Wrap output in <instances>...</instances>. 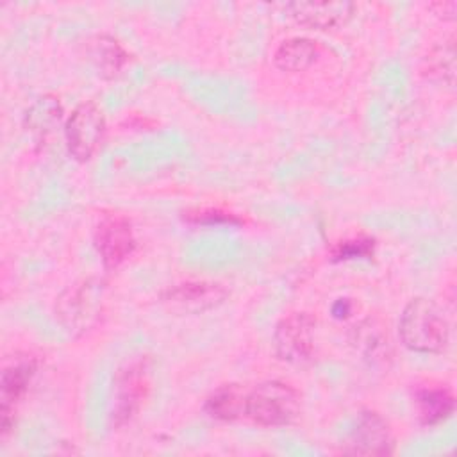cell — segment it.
I'll return each instance as SVG.
<instances>
[{"mask_svg":"<svg viewBox=\"0 0 457 457\" xmlns=\"http://www.w3.org/2000/svg\"><path fill=\"white\" fill-rule=\"evenodd\" d=\"M355 5L350 2H291L286 4L289 16L303 27L328 30L345 25Z\"/></svg>","mask_w":457,"mask_h":457,"instance_id":"8fae6325","label":"cell"},{"mask_svg":"<svg viewBox=\"0 0 457 457\" xmlns=\"http://www.w3.org/2000/svg\"><path fill=\"white\" fill-rule=\"evenodd\" d=\"M104 295L105 282L102 278L89 277L71 284L55 300V320L75 336L89 330L100 318Z\"/></svg>","mask_w":457,"mask_h":457,"instance_id":"7a4b0ae2","label":"cell"},{"mask_svg":"<svg viewBox=\"0 0 457 457\" xmlns=\"http://www.w3.org/2000/svg\"><path fill=\"white\" fill-rule=\"evenodd\" d=\"M425 73L446 86L455 82V39H445L430 50L425 59Z\"/></svg>","mask_w":457,"mask_h":457,"instance_id":"2e32d148","label":"cell"},{"mask_svg":"<svg viewBox=\"0 0 457 457\" xmlns=\"http://www.w3.org/2000/svg\"><path fill=\"white\" fill-rule=\"evenodd\" d=\"M150 389L148 368L145 361L129 364L120 371L114 386V405L112 421L114 425H123L130 421L141 409Z\"/></svg>","mask_w":457,"mask_h":457,"instance_id":"8992f818","label":"cell"},{"mask_svg":"<svg viewBox=\"0 0 457 457\" xmlns=\"http://www.w3.org/2000/svg\"><path fill=\"white\" fill-rule=\"evenodd\" d=\"M186 218L193 223H236L237 221L232 214L221 212L218 209H205V211L187 212Z\"/></svg>","mask_w":457,"mask_h":457,"instance_id":"d6986e66","label":"cell"},{"mask_svg":"<svg viewBox=\"0 0 457 457\" xmlns=\"http://www.w3.org/2000/svg\"><path fill=\"white\" fill-rule=\"evenodd\" d=\"M64 136L70 154L80 161H89L100 148L105 136V118L93 102H84L73 109L64 123Z\"/></svg>","mask_w":457,"mask_h":457,"instance_id":"277c9868","label":"cell"},{"mask_svg":"<svg viewBox=\"0 0 457 457\" xmlns=\"http://www.w3.org/2000/svg\"><path fill=\"white\" fill-rule=\"evenodd\" d=\"M227 295V289L218 282L187 280L162 291L161 302L173 311L198 314L221 305Z\"/></svg>","mask_w":457,"mask_h":457,"instance_id":"ba28073f","label":"cell"},{"mask_svg":"<svg viewBox=\"0 0 457 457\" xmlns=\"http://www.w3.org/2000/svg\"><path fill=\"white\" fill-rule=\"evenodd\" d=\"M36 373V361L30 357L18 359L2 371L0 400H2V432L7 434L14 423L18 402L23 398L32 377Z\"/></svg>","mask_w":457,"mask_h":457,"instance_id":"30bf717a","label":"cell"},{"mask_svg":"<svg viewBox=\"0 0 457 457\" xmlns=\"http://www.w3.org/2000/svg\"><path fill=\"white\" fill-rule=\"evenodd\" d=\"M343 452L352 455H389L393 452L389 425L378 412L362 411Z\"/></svg>","mask_w":457,"mask_h":457,"instance_id":"9c48e42d","label":"cell"},{"mask_svg":"<svg viewBox=\"0 0 457 457\" xmlns=\"http://www.w3.org/2000/svg\"><path fill=\"white\" fill-rule=\"evenodd\" d=\"M246 389L239 384H223L205 400V412L216 420L232 421L245 418Z\"/></svg>","mask_w":457,"mask_h":457,"instance_id":"5bb4252c","label":"cell"},{"mask_svg":"<svg viewBox=\"0 0 457 457\" xmlns=\"http://www.w3.org/2000/svg\"><path fill=\"white\" fill-rule=\"evenodd\" d=\"M318 57V46L309 37H291L282 41L275 54L273 62L282 71H303Z\"/></svg>","mask_w":457,"mask_h":457,"instance_id":"9a60e30c","label":"cell"},{"mask_svg":"<svg viewBox=\"0 0 457 457\" xmlns=\"http://www.w3.org/2000/svg\"><path fill=\"white\" fill-rule=\"evenodd\" d=\"M93 55L96 57L100 68L111 75L116 73L127 59V54L123 52V48L114 39L105 37V36H100L96 39Z\"/></svg>","mask_w":457,"mask_h":457,"instance_id":"e0dca14e","label":"cell"},{"mask_svg":"<svg viewBox=\"0 0 457 457\" xmlns=\"http://www.w3.org/2000/svg\"><path fill=\"white\" fill-rule=\"evenodd\" d=\"M398 334L402 343L412 352L439 353L448 343L450 328L436 302L412 298L400 314Z\"/></svg>","mask_w":457,"mask_h":457,"instance_id":"6da1fadb","label":"cell"},{"mask_svg":"<svg viewBox=\"0 0 457 457\" xmlns=\"http://www.w3.org/2000/svg\"><path fill=\"white\" fill-rule=\"evenodd\" d=\"M62 120V105L59 98L45 95L37 98L25 112V129L36 141H45Z\"/></svg>","mask_w":457,"mask_h":457,"instance_id":"4fadbf2b","label":"cell"},{"mask_svg":"<svg viewBox=\"0 0 457 457\" xmlns=\"http://www.w3.org/2000/svg\"><path fill=\"white\" fill-rule=\"evenodd\" d=\"M300 414V395L280 380H266L246 391L245 418L257 425L282 427Z\"/></svg>","mask_w":457,"mask_h":457,"instance_id":"3957f363","label":"cell"},{"mask_svg":"<svg viewBox=\"0 0 457 457\" xmlns=\"http://www.w3.org/2000/svg\"><path fill=\"white\" fill-rule=\"evenodd\" d=\"M414 407L423 425H437L453 412L455 400L445 386H421L414 393Z\"/></svg>","mask_w":457,"mask_h":457,"instance_id":"7c38bea8","label":"cell"},{"mask_svg":"<svg viewBox=\"0 0 457 457\" xmlns=\"http://www.w3.org/2000/svg\"><path fill=\"white\" fill-rule=\"evenodd\" d=\"M95 245L102 257V262L107 270L118 268L125 262L134 248L136 239L132 232L130 221L121 214H109L105 216L95 230Z\"/></svg>","mask_w":457,"mask_h":457,"instance_id":"52a82bcc","label":"cell"},{"mask_svg":"<svg viewBox=\"0 0 457 457\" xmlns=\"http://www.w3.org/2000/svg\"><path fill=\"white\" fill-rule=\"evenodd\" d=\"M314 328L316 321L307 312H293L282 318L273 332L277 357L291 364L309 361L314 352Z\"/></svg>","mask_w":457,"mask_h":457,"instance_id":"5b68a950","label":"cell"},{"mask_svg":"<svg viewBox=\"0 0 457 457\" xmlns=\"http://www.w3.org/2000/svg\"><path fill=\"white\" fill-rule=\"evenodd\" d=\"M371 252H373V239L359 237V239L343 241V243L334 250V257H336V259L368 257Z\"/></svg>","mask_w":457,"mask_h":457,"instance_id":"ac0fdd59","label":"cell"}]
</instances>
